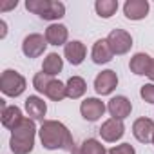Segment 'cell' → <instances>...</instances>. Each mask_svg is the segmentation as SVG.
I'll return each instance as SVG.
<instances>
[{
  "label": "cell",
  "mask_w": 154,
  "mask_h": 154,
  "mask_svg": "<svg viewBox=\"0 0 154 154\" xmlns=\"http://www.w3.org/2000/svg\"><path fill=\"white\" fill-rule=\"evenodd\" d=\"M40 134V140H42V145L47 149V150H56V149H62V150H69L72 152V149L76 147L74 145V140L69 132V129L56 122V120H45L38 131Z\"/></svg>",
  "instance_id": "1"
},
{
  "label": "cell",
  "mask_w": 154,
  "mask_h": 154,
  "mask_svg": "<svg viewBox=\"0 0 154 154\" xmlns=\"http://www.w3.org/2000/svg\"><path fill=\"white\" fill-rule=\"evenodd\" d=\"M35 136H36V127L31 118H24L13 131H11V140H9V149L15 154H29L35 147Z\"/></svg>",
  "instance_id": "2"
},
{
  "label": "cell",
  "mask_w": 154,
  "mask_h": 154,
  "mask_svg": "<svg viewBox=\"0 0 154 154\" xmlns=\"http://www.w3.org/2000/svg\"><path fill=\"white\" fill-rule=\"evenodd\" d=\"M0 89H2V93L6 96H20L24 91H26V78L13 71V69H8L2 72V76H0Z\"/></svg>",
  "instance_id": "3"
},
{
  "label": "cell",
  "mask_w": 154,
  "mask_h": 154,
  "mask_svg": "<svg viewBox=\"0 0 154 154\" xmlns=\"http://www.w3.org/2000/svg\"><path fill=\"white\" fill-rule=\"evenodd\" d=\"M107 42H109V45H111L114 54H125L132 47V38L123 29H112L109 33V36H107Z\"/></svg>",
  "instance_id": "4"
},
{
  "label": "cell",
  "mask_w": 154,
  "mask_h": 154,
  "mask_svg": "<svg viewBox=\"0 0 154 154\" xmlns=\"http://www.w3.org/2000/svg\"><path fill=\"white\" fill-rule=\"evenodd\" d=\"M47 40L45 36L38 35V33H33L29 36L24 38V44H22V51L27 58H38L40 54H44L45 47H47Z\"/></svg>",
  "instance_id": "5"
},
{
  "label": "cell",
  "mask_w": 154,
  "mask_h": 154,
  "mask_svg": "<svg viewBox=\"0 0 154 154\" xmlns=\"http://www.w3.org/2000/svg\"><path fill=\"white\" fill-rule=\"evenodd\" d=\"M118 85V76L114 71L107 69V71H102L96 78H94V89L98 94L105 96V94H111Z\"/></svg>",
  "instance_id": "6"
},
{
  "label": "cell",
  "mask_w": 154,
  "mask_h": 154,
  "mask_svg": "<svg viewBox=\"0 0 154 154\" xmlns=\"http://www.w3.org/2000/svg\"><path fill=\"white\" fill-rule=\"evenodd\" d=\"M80 112L87 122H96L105 112V103L98 98H85L80 105Z\"/></svg>",
  "instance_id": "7"
},
{
  "label": "cell",
  "mask_w": 154,
  "mask_h": 154,
  "mask_svg": "<svg viewBox=\"0 0 154 154\" xmlns=\"http://www.w3.org/2000/svg\"><path fill=\"white\" fill-rule=\"evenodd\" d=\"M123 132H125V125H123L122 120H116V118L107 120V122L100 127V136H102L105 141H109V143L118 141V140L123 136Z\"/></svg>",
  "instance_id": "8"
},
{
  "label": "cell",
  "mask_w": 154,
  "mask_h": 154,
  "mask_svg": "<svg viewBox=\"0 0 154 154\" xmlns=\"http://www.w3.org/2000/svg\"><path fill=\"white\" fill-rule=\"evenodd\" d=\"M132 134L141 143L152 141V138H154V122L150 118H138L132 125Z\"/></svg>",
  "instance_id": "9"
},
{
  "label": "cell",
  "mask_w": 154,
  "mask_h": 154,
  "mask_svg": "<svg viewBox=\"0 0 154 154\" xmlns=\"http://www.w3.org/2000/svg\"><path fill=\"white\" fill-rule=\"evenodd\" d=\"M107 109H109V112H111L112 118H116V120H125V118L131 114V111H132V103H131V100L125 98V96H114V98L109 100Z\"/></svg>",
  "instance_id": "10"
},
{
  "label": "cell",
  "mask_w": 154,
  "mask_h": 154,
  "mask_svg": "<svg viewBox=\"0 0 154 154\" xmlns=\"http://www.w3.org/2000/svg\"><path fill=\"white\" fill-rule=\"evenodd\" d=\"M123 13L129 20H141L149 13V2L147 0H127L123 4Z\"/></svg>",
  "instance_id": "11"
},
{
  "label": "cell",
  "mask_w": 154,
  "mask_h": 154,
  "mask_svg": "<svg viewBox=\"0 0 154 154\" xmlns=\"http://www.w3.org/2000/svg\"><path fill=\"white\" fill-rule=\"evenodd\" d=\"M85 53H87L85 45L82 42H78V40H72V42L65 44V47H63V54L72 65H80L84 62V58H85Z\"/></svg>",
  "instance_id": "12"
},
{
  "label": "cell",
  "mask_w": 154,
  "mask_h": 154,
  "mask_svg": "<svg viewBox=\"0 0 154 154\" xmlns=\"http://www.w3.org/2000/svg\"><path fill=\"white\" fill-rule=\"evenodd\" d=\"M26 111H27V114L31 116V120H38V122H45L44 120V116H45V112H47V105H45V102L42 100V98H38V96H29L27 100H26Z\"/></svg>",
  "instance_id": "13"
},
{
  "label": "cell",
  "mask_w": 154,
  "mask_h": 154,
  "mask_svg": "<svg viewBox=\"0 0 154 154\" xmlns=\"http://www.w3.org/2000/svg\"><path fill=\"white\" fill-rule=\"evenodd\" d=\"M67 36H69V31L62 24H53L45 29V40L51 45H65Z\"/></svg>",
  "instance_id": "14"
},
{
  "label": "cell",
  "mask_w": 154,
  "mask_h": 154,
  "mask_svg": "<svg viewBox=\"0 0 154 154\" xmlns=\"http://www.w3.org/2000/svg\"><path fill=\"white\" fill-rule=\"evenodd\" d=\"M91 56H93V62H94V63H107V62L112 60L114 53H112V49H111L107 38H105V40H98V42L93 45Z\"/></svg>",
  "instance_id": "15"
},
{
  "label": "cell",
  "mask_w": 154,
  "mask_h": 154,
  "mask_svg": "<svg viewBox=\"0 0 154 154\" xmlns=\"http://www.w3.org/2000/svg\"><path fill=\"white\" fill-rule=\"evenodd\" d=\"M150 65H152V58H150L149 54H145V53H136V54L131 58V62H129L131 71H132L134 74H138V76L149 74Z\"/></svg>",
  "instance_id": "16"
},
{
  "label": "cell",
  "mask_w": 154,
  "mask_h": 154,
  "mask_svg": "<svg viewBox=\"0 0 154 154\" xmlns=\"http://www.w3.org/2000/svg\"><path fill=\"white\" fill-rule=\"evenodd\" d=\"M65 87H67V98H71V100L84 96L85 91H87V84L82 76H71L65 84Z\"/></svg>",
  "instance_id": "17"
},
{
  "label": "cell",
  "mask_w": 154,
  "mask_h": 154,
  "mask_svg": "<svg viewBox=\"0 0 154 154\" xmlns=\"http://www.w3.org/2000/svg\"><path fill=\"white\" fill-rule=\"evenodd\" d=\"M22 120H24L22 111H20L17 105H9V107H4V109H2V125H4V127H8V129L13 131Z\"/></svg>",
  "instance_id": "18"
},
{
  "label": "cell",
  "mask_w": 154,
  "mask_h": 154,
  "mask_svg": "<svg viewBox=\"0 0 154 154\" xmlns=\"http://www.w3.org/2000/svg\"><path fill=\"white\" fill-rule=\"evenodd\" d=\"M63 67V62H62V56L58 53H49L42 63V72H45L47 76H54L62 71Z\"/></svg>",
  "instance_id": "19"
},
{
  "label": "cell",
  "mask_w": 154,
  "mask_h": 154,
  "mask_svg": "<svg viewBox=\"0 0 154 154\" xmlns=\"http://www.w3.org/2000/svg\"><path fill=\"white\" fill-rule=\"evenodd\" d=\"M45 96L51 98L53 102H60V100H63L67 96V87L60 80H54L53 78L51 84H49V87H47V91H45Z\"/></svg>",
  "instance_id": "20"
},
{
  "label": "cell",
  "mask_w": 154,
  "mask_h": 154,
  "mask_svg": "<svg viewBox=\"0 0 154 154\" xmlns=\"http://www.w3.org/2000/svg\"><path fill=\"white\" fill-rule=\"evenodd\" d=\"M94 9L102 18H111L118 9V2L116 0H98L94 4Z\"/></svg>",
  "instance_id": "21"
},
{
  "label": "cell",
  "mask_w": 154,
  "mask_h": 154,
  "mask_svg": "<svg viewBox=\"0 0 154 154\" xmlns=\"http://www.w3.org/2000/svg\"><path fill=\"white\" fill-rule=\"evenodd\" d=\"M65 15V6L62 2H56V0H51L49 2V8L45 9V13L40 17L44 20H58Z\"/></svg>",
  "instance_id": "22"
},
{
  "label": "cell",
  "mask_w": 154,
  "mask_h": 154,
  "mask_svg": "<svg viewBox=\"0 0 154 154\" xmlns=\"http://www.w3.org/2000/svg\"><path fill=\"white\" fill-rule=\"evenodd\" d=\"M80 149H82L84 154H105V152H107L105 147H103L98 140H94V138L85 140V141L80 145Z\"/></svg>",
  "instance_id": "23"
},
{
  "label": "cell",
  "mask_w": 154,
  "mask_h": 154,
  "mask_svg": "<svg viewBox=\"0 0 154 154\" xmlns=\"http://www.w3.org/2000/svg\"><path fill=\"white\" fill-rule=\"evenodd\" d=\"M51 80H53V76H47L45 72H36L35 78H33V85H35V89H36L38 93L45 94V91H47Z\"/></svg>",
  "instance_id": "24"
},
{
  "label": "cell",
  "mask_w": 154,
  "mask_h": 154,
  "mask_svg": "<svg viewBox=\"0 0 154 154\" xmlns=\"http://www.w3.org/2000/svg\"><path fill=\"white\" fill-rule=\"evenodd\" d=\"M140 96H141L147 103H154V84H145V85H141Z\"/></svg>",
  "instance_id": "25"
},
{
  "label": "cell",
  "mask_w": 154,
  "mask_h": 154,
  "mask_svg": "<svg viewBox=\"0 0 154 154\" xmlns=\"http://www.w3.org/2000/svg\"><path fill=\"white\" fill-rule=\"evenodd\" d=\"M105 154H136V150H134V147H132L131 143H122V145H118V147L109 149Z\"/></svg>",
  "instance_id": "26"
},
{
  "label": "cell",
  "mask_w": 154,
  "mask_h": 154,
  "mask_svg": "<svg viewBox=\"0 0 154 154\" xmlns=\"http://www.w3.org/2000/svg\"><path fill=\"white\" fill-rule=\"evenodd\" d=\"M17 0H13V2H6V4H2L0 6V11H8V9H13V8H17Z\"/></svg>",
  "instance_id": "27"
},
{
  "label": "cell",
  "mask_w": 154,
  "mask_h": 154,
  "mask_svg": "<svg viewBox=\"0 0 154 154\" xmlns=\"http://www.w3.org/2000/svg\"><path fill=\"white\" fill-rule=\"evenodd\" d=\"M147 76L154 82V60H152V65H150V71H149V74H147Z\"/></svg>",
  "instance_id": "28"
},
{
  "label": "cell",
  "mask_w": 154,
  "mask_h": 154,
  "mask_svg": "<svg viewBox=\"0 0 154 154\" xmlns=\"http://www.w3.org/2000/svg\"><path fill=\"white\" fill-rule=\"evenodd\" d=\"M0 27H2V38H4V36H6V33H8V31H6V22H4V20L0 22Z\"/></svg>",
  "instance_id": "29"
},
{
  "label": "cell",
  "mask_w": 154,
  "mask_h": 154,
  "mask_svg": "<svg viewBox=\"0 0 154 154\" xmlns=\"http://www.w3.org/2000/svg\"><path fill=\"white\" fill-rule=\"evenodd\" d=\"M71 154H84V152H82V149H80V147H74Z\"/></svg>",
  "instance_id": "30"
},
{
  "label": "cell",
  "mask_w": 154,
  "mask_h": 154,
  "mask_svg": "<svg viewBox=\"0 0 154 154\" xmlns=\"http://www.w3.org/2000/svg\"><path fill=\"white\" fill-rule=\"evenodd\" d=\"M152 143H154V138H152Z\"/></svg>",
  "instance_id": "31"
}]
</instances>
